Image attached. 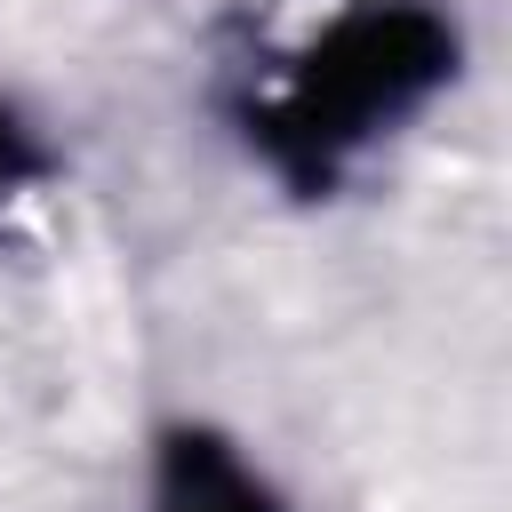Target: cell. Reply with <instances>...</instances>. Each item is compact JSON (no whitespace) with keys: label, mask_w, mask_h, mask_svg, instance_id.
<instances>
[{"label":"cell","mask_w":512,"mask_h":512,"mask_svg":"<svg viewBox=\"0 0 512 512\" xmlns=\"http://www.w3.org/2000/svg\"><path fill=\"white\" fill-rule=\"evenodd\" d=\"M24 176V136H16V120H0V192Z\"/></svg>","instance_id":"3957f363"},{"label":"cell","mask_w":512,"mask_h":512,"mask_svg":"<svg viewBox=\"0 0 512 512\" xmlns=\"http://www.w3.org/2000/svg\"><path fill=\"white\" fill-rule=\"evenodd\" d=\"M440 64H448V32L424 8H368V16L336 24V40L304 64V80L280 104L272 136L296 152V168H328L376 120L416 104L440 80Z\"/></svg>","instance_id":"6da1fadb"},{"label":"cell","mask_w":512,"mask_h":512,"mask_svg":"<svg viewBox=\"0 0 512 512\" xmlns=\"http://www.w3.org/2000/svg\"><path fill=\"white\" fill-rule=\"evenodd\" d=\"M160 512H272V496L216 440H176L160 472Z\"/></svg>","instance_id":"7a4b0ae2"}]
</instances>
